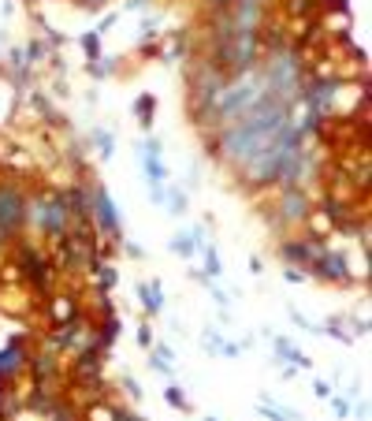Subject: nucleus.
Here are the masks:
<instances>
[{"label":"nucleus","instance_id":"nucleus-26","mask_svg":"<svg viewBox=\"0 0 372 421\" xmlns=\"http://www.w3.org/2000/svg\"><path fill=\"white\" fill-rule=\"evenodd\" d=\"M123 392L131 395V399H142V388H138V380H134V377H123Z\"/></svg>","mask_w":372,"mask_h":421},{"label":"nucleus","instance_id":"nucleus-21","mask_svg":"<svg viewBox=\"0 0 372 421\" xmlns=\"http://www.w3.org/2000/svg\"><path fill=\"white\" fill-rule=\"evenodd\" d=\"M164 202L171 205V213H175V217H183V213H186V194H183L179 187H171V190H164Z\"/></svg>","mask_w":372,"mask_h":421},{"label":"nucleus","instance_id":"nucleus-6","mask_svg":"<svg viewBox=\"0 0 372 421\" xmlns=\"http://www.w3.org/2000/svg\"><path fill=\"white\" fill-rule=\"evenodd\" d=\"M276 213H280V220H276L280 228H298V224H305V217L313 213V202L302 187H283L280 202H276Z\"/></svg>","mask_w":372,"mask_h":421},{"label":"nucleus","instance_id":"nucleus-27","mask_svg":"<svg viewBox=\"0 0 372 421\" xmlns=\"http://www.w3.org/2000/svg\"><path fill=\"white\" fill-rule=\"evenodd\" d=\"M97 276H101V287H112V284H116V272H112L108 265H101V269H97Z\"/></svg>","mask_w":372,"mask_h":421},{"label":"nucleus","instance_id":"nucleus-28","mask_svg":"<svg viewBox=\"0 0 372 421\" xmlns=\"http://www.w3.org/2000/svg\"><path fill=\"white\" fill-rule=\"evenodd\" d=\"M41 56H45V45L41 41H30L26 45V60H41Z\"/></svg>","mask_w":372,"mask_h":421},{"label":"nucleus","instance_id":"nucleus-14","mask_svg":"<svg viewBox=\"0 0 372 421\" xmlns=\"http://www.w3.org/2000/svg\"><path fill=\"white\" fill-rule=\"evenodd\" d=\"M119 332H123L119 317H112V313H108V321H105L101 328H97V347H101V350H105V347H112V343H116V336H119Z\"/></svg>","mask_w":372,"mask_h":421},{"label":"nucleus","instance_id":"nucleus-32","mask_svg":"<svg viewBox=\"0 0 372 421\" xmlns=\"http://www.w3.org/2000/svg\"><path fill=\"white\" fill-rule=\"evenodd\" d=\"M287 280H290V284H298V280H305V272L294 269V265H287Z\"/></svg>","mask_w":372,"mask_h":421},{"label":"nucleus","instance_id":"nucleus-12","mask_svg":"<svg viewBox=\"0 0 372 421\" xmlns=\"http://www.w3.org/2000/svg\"><path fill=\"white\" fill-rule=\"evenodd\" d=\"M198 239H201V232L193 228V232H183V235H175L168 246H171V254H179V257H193L198 254Z\"/></svg>","mask_w":372,"mask_h":421},{"label":"nucleus","instance_id":"nucleus-20","mask_svg":"<svg viewBox=\"0 0 372 421\" xmlns=\"http://www.w3.org/2000/svg\"><path fill=\"white\" fill-rule=\"evenodd\" d=\"M164 402H168V407H175V410H190V399H186V392H183L179 384H171L168 392H164Z\"/></svg>","mask_w":372,"mask_h":421},{"label":"nucleus","instance_id":"nucleus-1","mask_svg":"<svg viewBox=\"0 0 372 421\" xmlns=\"http://www.w3.org/2000/svg\"><path fill=\"white\" fill-rule=\"evenodd\" d=\"M287 123H290V108L283 101H276V97H265L250 116H242L238 123L216 131L213 150H216V157L223 160V165H231L238 172L250 157H257L265 145L276 142L287 131Z\"/></svg>","mask_w":372,"mask_h":421},{"label":"nucleus","instance_id":"nucleus-9","mask_svg":"<svg viewBox=\"0 0 372 421\" xmlns=\"http://www.w3.org/2000/svg\"><path fill=\"white\" fill-rule=\"evenodd\" d=\"M26 369V354H23V343L11 339V343L0 350V388H11V380Z\"/></svg>","mask_w":372,"mask_h":421},{"label":"nucleus","instance_id":"nucleus-22","mask_svg":"<svg viewBox=\"0 0 372 421\" xmlns=\"http://www.w3.org/2000/svg\"><path fill=\"white\" fill-rule=\"evenodd\" d=\"M257 410H261L268 421H290V414H287V410H280V407H272L268 399H261V402H257Z\"/></svg>","mask_w":372,"mask_h":421},{"label":"nucleus","instance_id":"nucleus-17","mask_svg":"<svg viewBox=\"0 0 372 421\" xmlns=\"http://www.w3.org/2000/svg\"><path fill=\"white\" fill-rule=\"evenodd\" d=\"M48 414H53V421H78V407H75L71 399H56Z\"/></svg>","mask_w":372,"mask_h":421},{"label":"nucleus","instance_id":"nucleus-30","mask_svg":"<svg viewBox=\"0 0 372 421\" xmlns=\"http://www.w3.org/2000/svg\"><path fill=\"white\" fill-rule=\"evenodd\" d=\"M331 407H335L339 417H346V414H350V402H346V399H331Z\"/></svg>","mask_w":372,"mask_h":421},{"label":"nucleus","instance_id":"nucleus-5","mask_svg":"<svg viewBox=\"0 0 372 421\" xmlns=\"http://www.w3.org/2000/svg\"><path fill=\"white\" fill-rule=\"evenodd\" d=\"M309 272H313L317 280H328V284H350V280H354L346 254L335 250V246H324V242H320V250H317V257H313Z\"/></svg>","mask_w":372,"mask_h":421},{"label":"nucleus","instance_id":"nucleus-11","mask_svg":"<svg viewBox=\"0 0 372 421\" xmlns=\"http://www.w3.org/2000/svg\"><path fill=\"white\" fill-rule=\"evenodd\" d=\"M138 302L145 306V313H160V310H164V291H160V280H149V284H138Z\"/></svg>","mask_w":372,"mask_h":421},{"label":"nucleus","instance_id":"nucleus-24","mask_svg":"<svg viewBox=\"0 0 372 421\" xmlns=\"http://www.w3.org/2000/svg\"><path fill=\"white\" fill-rule=\"evenodd\" d=\"M153 343H156L153 328H149V325H142V328H138V347H142V350H153Z\"/></svg>","mask_w":372,"mask_h":421},{"label":"nucleus","instance_id":"nucleus-13","mask_svg":"<svg viewBox=\"0 0 372 421\" xmlns=\"http://www.w3.org/2000/svg\"><path fill=\"white\" fill-rule=\"evenodd\" d=\"M201 261H205V280H220L223 276V265H220V254H216V246L213 242H201Z\"/></svg>","mask_w":372,"mask_h":421},{"label":"nucleus","instance_id":"nucleus-25","mask_svg":"<svg viewBox=\"0 0 372 421\" xmlns=\"http://www.w3.org/2000/svg\"><path fill=\"white\" fill-rule=\"evenodd\" d=\"M149 362H153V369H156V373H164V377H171V362H168V358H160V354H156V350H153V358H149Z\"/></svg>","mask_w":372,"mask_h":421},{"label":"nucleus","instance_id":"nucleus-31","mask_svg":"<svg viewBox=\"0 0 372 421\" xmlns=\"http://www.w3.org/2000/svg\"><path fill=\"white\" fill-rule=\"evenodd\" d=\"M116 421H145V417H138L134 410H127V407H119V414H116Z\"/></svg>","mask_w":372,"mask_h":421},{"label":"nucleus","instance_id":"nucleus-10","mask_svg":"<svg viewBox=\"0 0 372 421\" xmlns=\"http://www.w3.org/2000/svg\"><path fill=\"white\" fill-rule=\"evenodd\" d=\"M75 317H78L75 295H68V291H63V295H53V298H48V321H53L56 328L68 325V321H75Z\"/></svg>","mask_w":372,"mask_h":421},{"label":"nucleus","instance_id":"nucleus-18","mask_svg":"<svg viewBox=\"0 0 372 421\" xmlns=\"http://www.w3.org/2000/svg\"><path fill=\"white\" fill-rule=\"evenodd\" d=\"M205 347H208V350H216V354H228V358L238 350L235 343H223V336H220L216 328H208V332H205Z\"/></svg>","mask_w":372,"mask_h":421},{"label":"nucleus","instance_id":"nucleus-8","mask_svg":"<svg viewBox=\"0 0 372 421\" xmlns=\"http://www.w3.org/2000/svg\"><path fill=\"white\" fill-rule=\"evenodd\" d=\"M317 250H320V242H313L309 235H305V239H283V242H280L283 261H287V265H294V269H302V272H309Z\"/></svg>","mask_w":372,"mask_h":421},{"label":"nucleus","instance_id":"nucleus-3","mask_svg":"<svg viewBox=\"0 0 372 421\" xmlns=\"http://www.w3.org/2000/svg\"><path fill=\"white\" fill-rule=\"evenodd\" d=\"M26 228V194L15 183H0V232L11 242Z\"/></svg>","mask_w":372,"mask_h":421},{"label":"nucleus","instance_id":"nucleus-2","mask_svg":"<svg viewBox=\"0 0 372 421\" xmlns=\"http://www.w3.org/2000/svg\"><path fill=\"white\" fill-rule=\"evenodd\" d=\"M26 224H34V228L48 239H63L71 228V213L68 205H63L60 190H41L34 198H26Z\"/></svg>","mask_w":372,"mask_h":421},{"label":"nucleus","instance_id":"nucleus-33","mask_svg":"<svg viewBox=\"0 0 372 421\" xmlns=\"http://www.w3.org/2000/svg\"><path fill=\"white\" fill-rule=\"evenodd\" d=\"M83 8H101V4H108V0H78Z\"/></svg>","mask_w":372,"mask_h":421},{"label":"nucleus","instance_id":"nucleus-23","mask_svg":"<svg viewBox=\"0 0 372 421\" xmlns=\"http://www.w3.org/2000/svg\"><path fill=\"white\" fill-rule=\"evenodd\" d=\"M93 142H97V150H101V157H112V150H116V142H112L108 131H93Z\"/></svg>","mask_w":372,"mask_h":421},{"label":"nucleus","instance_id":"nucleus-34","mask_svg":"<svg viewBox=\"0 0 372 421\" xmlns=\"http://www.w3.org/2000/svg\"><path fill=\"white\" fill-rule=\"evenodd\" d=\"M205 421H220V417H205Z\"/></svg>","mask_w":372,"mask_h":421},{"label":"nucleus","instance_id":"nucleus-4","mask_svg":"<svg viewBox=\"0 0 372 421\" xmlns=\"http://www.w3.org/2000/svg\"><path fill=\"white\" fill-rule=\"evenodd\" d=\"M90 224H97L105 235L119 239V209L105 183H90Z\"/></svg>","mask_w":372,"mask_h":421},{"label":"nucleus","instance_id":"nucleus-19","mask_svg":"<svg viewBox=\"0 0 372 421\" xmlns=\"http://www.w3.org/2000/svg\"><path fill=\"white\" fill-rule=\"evenodd\" d=\"M83 53L90 56V63L101 60V34H97V30H86L83 34Z\"/></svg>","mask_w":372,"mask_h":421},{"label":"nucleus","instance_id":"nucleus-16","mask_svg":"<svg viewBox=\"0 0 372 421\" xmlns=\"http://www.w3.org/2000/svg\"><path fill=\"white\" fill-rule=\"evenodd\" d=\"M116 414H119V407L93 399V402H90V410H86V421H116Z\"/></svg>","mask_w":372,"mask_h":421},{"label":"nucleus","instance_id":"nucleus-7","mask_svg":"<svg viewBox=\"0 0 372 421\" xmlns=\"http://www.w3.org/2000/svg\"><path fill=\"white\" fill-rule=\"evenodd\" d=\"M15 257H19L26 280L34 284L38 291H48V287H53V265L41 257V250L34 246V242H19V246H15Z\"/></svg>","mask_w":372,"mask_h":421},{"label":"nucleus","instance_id":"nucleus-29","mask_svg":"<svg viewBox=\"0 0 372 421\" xmlns=\"http://www.w3.org/2000/svg\"><path fill=\"white\" fill-rule=\"evenodd\" d=\"M313 395H317V399H331V384L317 380V384H313Z\"/></svg>","mask_w":372,"mask_h":421},{"label":"nucleus","instance_id":"nucleus-15","mask_svg":"<svg viewBox=\"0 0 372 421\" xmlns=\"http://www.w3.org/2000/svg\"><path fill=\"white\" fill-rule=\"evenodd\" d=\"M153 112H156V101H153L149 93H142L138 101H134V116H138V123L145 127V131L153 127Z\"/></svg>","mask_w":372,"mask_h":421}]
</instances>
